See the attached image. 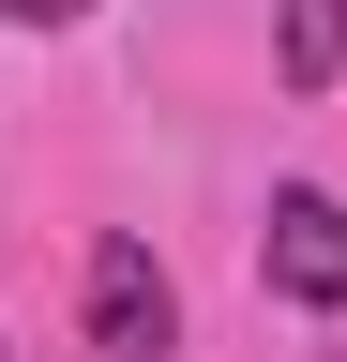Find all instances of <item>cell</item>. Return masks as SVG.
Masks as SVG:
<instances>
[{
    "label": "cell",
    "mask_w": 347,
    "mask_h": 362,
    "mask_svg": "<svg viewBox=\"0 0 347 362\" xmlns=\"http://www.w3.org/2000/svg\"><path fill=\"white\" fill-rule=\"evenodd\" d=\"M91 347L106 362H166V347H182V287H166V257L136 242V226L91 242Z\"/></svg>",
    "instance_id": "cell-2"
},
{
    "label": "cell",
    "mask_w": 347,
    "mask_h": 362,
    "mask_svg": "<svg viewBox=\"0 0 347 362\" xmlns=\"http://www.w3.org/2000/svg\"><path fill=\"white\" fill-rule=\"evenodd\" d=\"M0 16H16V30H76L91 0H0Z\"/></svg>",
    "instance_id": "cell-4"
},
{
    "label": "cell",
    "mask_w": 347,
    "mask_h": 362,
    "mask_svg": "<svg viewBox=\"0 0 347 362\" xmlns=\"http://www.w3.org/2000/svg\"><path fill=\"white\" fill-rule=\"evenodd\" d=\"M0 362H16V347H0Z\"/></svg>",
    "instance_id": "cell-5"
},
{
    "label": "cell",
    "mask_w": 347,
    "mask_h": 362,
    "mask_svg": "<svg viewBox=\"0 0 347 362\" xmlns=\"http://www.w3.org/2000/svg\"><path fill=\"white\" fill-rule=\"evenodd\" d=\"M272 76L287 90H332L347 76V0H272Z\"/></svg>",
    "instance_id": "cell-3"
},
{
    "label": "cell",
    "mask_w": 347,
    "mask_h": 362,
    "mask_svg": "<svg viewBox=\"0 0 347 362\" xmlns=\"http://www.w3.org/2000/svg\"><path fill=\"white\" fill-rule=\"evenodd\" d=\"M257 287L302 302V317H347V197L332 181H287V197L257 211Z\"/></svg>",
    "instance_id": "cell-1"
}]
</instances>
